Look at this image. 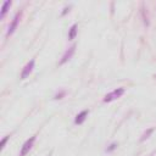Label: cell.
<instances>
[{
  "label": "cell",
  "mask_w": 156,
  "mask_h": 156,
  "mask_svg": "<svg viewBox=\"0 0 156 156\" xmlns=\"http://www.w3.org/2000/svg\"><path fill=\"white\" fill-rule=\"evenodd\" d=\"M123 93H124V89H123V88H117V89H115L113 91H111V93H108V94L105 95V98H104V102L113 101V100L121 98V96L123 95Z\"/></svg>",
  "instance_id": "6da1fadb"
},
{
  "label": "cell",
  "mask_w": 156,
  "mask_h": 156,
  "mask_svg": "<svg viewBox=\"0 0 156 156\" xmlns=\"http://www.w3.org/2000/svg\"><path fill=\"white\" fill-rule=\"evenodd\" d=\"M34 141H35V136L29 138V139L23 144V146H22V149H21V151H20V156H26V155L29 152V150L32 149Z\"/></svg>",
  "instance_id": "7a4b0ae2"
},
{
  "label": "cell",
  "mask_w": 156,
  "mask_h": 156,
  "mask_svg": "<svg viewBox=\"0 0 156 156\" xmlns=\"http://www.w3.org/2000/svg\"><path fill=\"white\" fill-rule=\"evenodd\" d=\"M33 68H34V60H30V61L24 66V68H23V71H22V73H21V79H26V78L32 73Z\"/></svg>",
  "instance_id": "3957f363"
},
{
  "label": "cell",
  "mask_w": 156,
  "mask_h": 156,
  "mask_svg": "<svg viewBox=\"0 0 156 156\" xmlns=\"http://www.w3.org/2000/svg\"><path fill=\"white\" fill-rule=\"evenodd\" d=\"M74 51H76V45H72L69 49H67L66 51H65V54H63V56H62V58H61V61H60V65H63V63H66L72 56H73V54H74Z\"/></svg>",
  "instance_id": "277c9868"
},
{
  "label": "cell",
  "mask_w": 156,
  "mask_h": 156,
  "mask_svg": "<svg viewBox=\"0 0 156 156\" xmlns=\"http://www.w3.org/2000/svg\"><path fill=\"white\" fill-rule=\"evenodd\" d=\"M18 21H20V13H16V16L13 17V20H12L11 24L9 26V29H7V32H6V35H7V37L11 35V34L15 32V29H16V27H17V24H18Z\"/></svg>",
  "instance_id": "5b68a950"
},
{
  "label": "cell",
  "mask_w": 156,
  "mask_h": 156,
  "mask_svg": "<svg viewBox=\"0 0 156 156\" xmlns=\"http://www.w3.org/2000/svg\"><path fill=\"white\" fill-rule=\"evenodd\" d=\"M88 113H89L88 110H83L82 112H79V113L76 116V118H74V123H76V124H82V123L85 121Z\"/></svg>",
  "instance_id": "8992f818"
},
{
  "label": "cell",
  "mask_w": 156,
  "mask_h": 156,
  "mask_svg": "<svg viewBox=\"0 0 156 156\" xmlns=\"http://www.w3.org/2000/svg\"><path fill=\"white\" fill-rule=\"evenodd\" d=\"M76 35H77V24H73L68 32V40H73L76 38Z\"/></svg>",
  "instance_id": "52a82bcc"
},
{
  "label": "cell",
  "mask_w": 156,
  "mask_h": 156,
  "mask_svg": "<svg viewBox=\"0 0 156 156\" xmlns=\"http://www.w3.org/2000/svg\"><path fill=\"white\" fill-rule=\"evenodd\" d=\"M10 6H11V1H5V2H4L2 9H1V18L5 17V15H6V12H7V10H9Z\"/></svg>",
  "instance_id": "ba28073f"
},
{
  "label": "cell",
  "mask_w": 156,
  "mask_h": 156,
  "mask_svg": "<svg viewBox=\"0 0 156 156\" xmlns=\"http://www.w3.org/2000/svg\"><path fill=\"white\" fill-rule=\"evenodd\" d=\"M152 132H154V128H149V129H147V130H146V132H145V133L141 135V138H140V141H144L145 139H147V138L151 135V133H152Z\"/></svg>",
  "instance_id": "9c48e42d"
},
{
  "label": "cell",
  "mask_w": 156,
  "mask_h": 156,
  "mask_svg": "<svg viewBox=\"0 0 156 156\" xmlns=\"http://www.w3.org/2000/svg\"><path fill=\"white\" fill-rule=\"evenodd\" d=\"M65 95H66V91H65V90H61L60 93H57V94L55 95L54 99H56V100H57V99H62V96H65Z\"/></svg>",
  "instance_id": "30bf717a"
},
{
  "label": "cell",
  "mask_w": 156,
  "mask_h": 156,
  "mask_svg": "<svg viewBox=\"0 0 156 156\" xmlns=\"http://www.w3.org/2000/svg\"><path fill=\"white\" fill-rule=\"evenodd\" d=\"M116 147H117V144H115V143H113V144H111V145H110V147H107V149H106V151H107V152H111V151H113Z\"/></svg>",
  "instance_id": "8fae6325"
},
{
  "label": "cell",
  "mask_w": 156,
  "mask_h": 156,
  "mask_svg": "<svg viewBox=\"0 0 156 156\" xmlns=\"http://www.w3.org/2000/svg\"><path fill=\"white\" fill-rule=\"evenodd\" d=\"M9 138H10V136H5V138L2 139V141H1V147H2V149L5 147V144H6V141H7Z\"/></svg>",
  "instance_id": "7c38bea8"
},
{
  "label": "cell",
  "mask_w": 156,
  "mask_h": 156,
  "mask_svg": "<svg viewBox=\"0 0 156 156\" xmlns=\"http://www.w3.org/2000/svg\"><path fill=\"white\" fill-rule=\"evenodd\" d=\"M68 11H69V7H65V9H63V11H62V16H65Z\"/></svg>",
  "instance_id": "4fadbf2b"
},
{
  "label": "cell",
  "mask_w": 156,
  "mask_h": 156,
  "mask_svg": "<svg viewBox=\"0 0 156 156\" xmlns=\"http://www.w3.org/2000/svg\"><path fill=\"white\" fill-rule=\"evenodd\" d=\"M155 78H156V74H155Z\"/></svg>",
  "instance_id": "5bb4252c"
}]
</instances>
